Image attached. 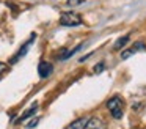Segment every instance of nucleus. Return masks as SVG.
I'll return each mask as SVG.
<instances>
[{
	"instance_id": "f257e3e1",
	"label": "nucleus",
	"mask_w": 146,
	"mask_h": 129,
	"mask_svg": "<svg viewBox=\"0 0 146 129\" xmlns=\"http://www.w3.org/2000/svg\"><path fill=\"white\" fill-rule=\"evenodd\" d=\"M107 109L115 120H119L124 113V101L119 96H113L107 101Z\"/></svg>"
},
{
	"instance_id": "f03ea898",
	"label": "nucleus",
	"mask_w": 146,
	"mask_h": 129,
	"mask_svg": "<svg viewBox=\"0 0 146 129\" xmlns=\"http://www.w3.org/2000/svg\"><path fill=\"white\" fill-rule=\"evenodd\" d=\"M82 16L74 11H64L60 16V24L63 27H77V25H82Z\"/></svg>"
},
{
	"instance_id": "7ed1b4c3",
	"label": "nucleus",
	"mask_w": 146,
	"mask_h": 129,
	"mask_svg": "<svg viewBox=\"0 0 146 129\" xmlns=\"http://www.w3.org/2000/svg\"><path fill=\"white\" fill-rule=\"evenodd\" d=\"M35 38H36V35L33 33L32 36H30V39H29V41H25V43L22 44V47H21V49L17 50V53L13 57V58H11V61H10L11 65H14V63H17V61H19V60L24 57V55H25L27 52H29V49H30V46H32V43L35 41Z\"/></svg>"
},
{
	"instance_id": "20e7f679",
	"label": "nucleus",
	"mask_w": 146,
	"mask_h": 129,
	"mask_svg": "<svg viewBox=\"0 0 146 129\" xmlns=\"http://www.w3.org/2000/svg\"><path fill=\"white\" fill-rule=\"evenodd\" d=\"M52 72H54V65H52V63L41 61L38 65V74H39V77H41V79H47Z\"/></svg>"
},
{
	"instance_id": "39448f33",
	"label": "nucleus",
	"mask_w": 146,
	"mask_h": 129,
	"mask_svg": "<svg viewBox=\"0 0 146 129\" xmlns=\"http://www.w3.org/2000/svg\"><path fill=\"white\" fill-rule=\"evenodd\" d=\"M83 129H105V124H104V121H102L101 118H96V116H93V118H88V120H86Z\"/></svg>"
},
{
	"instance_id": "423d86ee",
	"label": "nucleus",
	"mask_w": 146,
	"mask_h": 129,
	"mask_svg": "<svg viewBox=\"0 0 146 129\" xmlns=\"http://www.w3.org/2000/svg\"><path fill=\"white\" fill-rule=\"evenodd\" d=\"M145 49H146V46H145L143 43H135V44H133V47H130V49L124 50V52L121 53V58H123V60H127L130 55H133V53L140 52V50H145Z\"/></svg>"
},
{
	"instance_id": "0eeeda50",
	"label": "nucleus",
	"mask_w": 146,
	"mask_h": 129,
	"mask_svg": "<svg viewBox=\"0 0 146 129\" xmlns=\"http://www.w3.org/2000/svg\"><path fill=\"white\" fill-rule=\"evenodd\" d=\"M36 110H38V102H33V106L30 107V109H27L25 112H24L22 115H21V116H19V118H17L14 123H22L24 120H27V118H30L32 115H35V113H36Z\"/></svg>"
},
{
	"instance_id": "6e6552de",
	"label": "nucleus",
	"mask_w": 146,
	"mask_h": 129,
	"mask_svg": "<svg viewBox=\"0 0 146 129\" xmlns=\"http://www.w3.org/2000/svg\"><path fill=\"white\" fill-rule=\"evenodd\" d=\"M129 39H130L129 35H126V36H123V38H119V39L115 43L113 49H115V50H119V49H123V47H126V44L129 43Z\"/></svg>"
},
{
	"instance_id": "1a4fd4ad",
	"label": "nucleus",
	"mask_w": 146,
	"mask_h": 129,
	"mask_svg": "<svg viewBox=\"0 0 146 129\" xmlns=\"http://www.w3.org/2000/svg\"><path fill=\"white\" fill-rule=\"evenodd\" d=\"M86 120H88V118H79V120H76L74 123H71V124L68 126V129H83Z\"/></svg>"
},
{
	"instance_id": "9d476101",
	"label": "nucleus",
	"mask_w": 146,
	"mask_h": 129,
	"mask_svg": "<svg viewBox=\"0 0 146 129\" xmlns=\"http://www.w3.org/2000/svg\"><path fill=\"white\" fill-rule=\"evenodd\" d=\"M7 69H8V65H7V63H2V61H0V79H2V76L7 72Z\"/></svg>"
},
{
	"instance_id": "9b49d317",
	"label": "nucleus",
	"mask_w": 146,
	"mask_h": 129,
	"mask_svg": "<svg viewBox=\"0 0 146 129\" xmlns=\"http://www.w3.org/2000/svg\"><path fill=\"white\" fill-rule=\"evenodd\" d=\"M85 0H68V5L69 6H74V5H80V3H83Z\"/></svg>"
},
{
	"instance_id": "f8f14e48",
	"label": "nucleus",
	"mask_w": 146,
	"mask_h": 129,
	"mask_svg": "<svg viewBox=\"0 0 146 129\" xmlns=\"http://www.w3.org/2000/svg\"><path fill=\"white\" fill-rule=\"evenodd\" d=\"M102 69H104V63H98V65L94 66V71L96 72H102Z\"/></svg>"
},
{
	"instance_id": "ddd939ff",
	"label": "nucleus",
	"mask_w": 146,
	"mask_h": 129,
	"mask_svg": "<svg viewBox=\"0 0 146 129\" xmlns=\"http://www.w3.org/2000/svg\"><path fill=\"white\" fill-rule=\"evenodd\" d=\"M38 121H39L38 118H33V120H32V123H29V128H35V126L38 124Z\"/></svg>"
}]
</instances>
